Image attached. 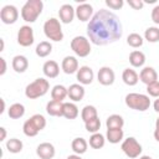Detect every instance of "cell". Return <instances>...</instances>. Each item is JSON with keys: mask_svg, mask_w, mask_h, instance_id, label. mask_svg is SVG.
I'll list each match as a JSON object with an SVG mask.
<instances>
[{"mask_svg": "<svg viewBox=\"0 0 159 159\" xmlns=\"http://www.w3.org/2000/svg\"><path fill=\"white\" fill-rule=\"evenodd\" d=\"M123 27L119 17L109 10H98L87 25V35L92 43L106 46L122 37Z\"/></svg>", "mask_w": 159, "mask_h": 159, "instance_id": "6da1fadb", "label": "cell"}, {"mask_svg": "<svg viewBox=\"0 0 159 159\" xmlns=\"http://www.w3.org/2000/svg\"><path fill=\"white\" fill-rule=\"evenodd\" d=\"M43 2L41 0H27L21 7V17L26 22H35L41 15Z\"/></svg>", "mask_w": 159, "mask_h": 159, "instance_id": "7a4b0ae2", "label": "cell"}, {"mask_svg": "<svg viewBox=\"0 0 159 159\" xmlns=\"http://www.w3.org/2000/svg\"><path fill=\"white\" fill-rule=\"evenodd\" d=\"M50 89V83L45 78H36L34 82L29 83L25 88V96L30 99H36L45 96Z\"/></svg>", "mask_w": 159, "mask_h": 159, "instance_id": "3957f363", "label": "cell"}, {"mask_svg": "<svg viewBox=\"0 0 159 159\" xmlns=\"http://www.w3.org/2000/svg\"><path fill=\"white\" fill-rule=\"evenodd\" d=\"M124 102L127 107H129L130 109L139 111V112H144L149 109L150 107L149 96L143 94V93H128L124 98Z\"/></svg>", "mask_w": 159, "mask_h": 159, "instance_id": "277c9868", "label": "cell"}, {"mask_svg": "<svg viewBox=\"0 0 159 159\" xmlns=\"http://www.w3.org/2000/svg\"><path fill=\"white\" fill-rule=\"evenodd\" d=\"M43 32H45V36L47 39H50L51 41L60 42V41L63 40V32H62V27H61V21L55 19V17H50L48 20L45 21Z\"/></svg>", "mask_w": 159, "mask_h": 159, "instance_id": "5b68a950", "label": "cell"}, {"mask_svg": "<svg viewBox=\"0 0 159 159\" xmlns=\"http://www.w3.org/2000/svg\"><path fill=\"white\" fill-rule=\"evenodd\" d=\"M71 50L78 57H87L91 53L89 40L84 36H75L71 40Z\"/></svg>", "mask_w": 159, "mask_h": 159, "instance_id": "8992f818", "label": "cell"}, {"mask_svg": "<svg viewBox=\"0 0 159 159\" xmlns=\"http://www.w3.org/2000/svg\"><path fill=\"white\" fill-rule=\"evenodd\" d=\"M122 152L130 159H135L142 154V145L139 144V142L134 138V137H128L127 139L123 140L122 145H120Z\"/></svg>", "mask_w": 159, "mask_h": 159, "instance_id": "52a82bcc", "label": "cell"}, {"mask_svg": "<svg viewBox=\"0 0 159 159\" xmlns=\"http://www.w3.org/2000/svg\"><path fill=\"white\" fill-rule=\"evenodd\" d=\"M17 43L22 47H29L34 43V30L29 25H24L20 27L17 32Z\"/></svg>", "mask_w": 159, "mask_h": 159, "instance_id": "ba28073f", "label": "cell"}, {"mask_svg": "<svg viewBox=\"0 0 159 159\" xmlns=\"http://www.w3.org/2000/svg\"><path fill=\"white\" fill-rule=\"evenodd\" d=\"M0 19L6 25L15 24L16 20L19 19V10L14 5H5L0 10Z\"/></svg>", "mask_w": 159, "mask_h": 159, "instance_id": "9c48e42d", "label": "cell"}, {"mask_svg": "<svg viewBox=\"0 0 159 159\" xmlns=\"http://www.w3.org/2000/svg\"><path fill=\"white\" fill-rule=\"evenodd\" d=\"M97 80L103 86H111L113 84L114 80H116V75H114V71L111 68V67H107V66H103L99 68L98 73H97Z\"/></svg>", "mask_w": 159, "mask_h": 159, "instance_id": "30bf717a", "label": "cell"}, {"mask_svg": "<svg viewBox=\"0 0 159 159\" xmlns=\"http://www.w3.org/2000/svg\"><path fill=\"white\" fill-rule=\"evenodd\" d=\"M76 16L80 21H89L93 16V7L88 2H82L76 7Z\"/></svg>", "mask_w": 159, "mask_h": 159, "instance_id": "8fae6325", "label": "cell"}, {"mask_svg": "<svg viewBox=\"0 0 159 159\" xmlns=\"http://www.w3.org/2000/svg\"><path fill=\"white\" fill-rule=\"evenodd\" d=\"M36 154L40 159H52L56 154V150H55V147L48 143V142H43L41 144L37 145L36 148Z\"/></svg>", "mask_w": 159, "mask_h": 159, "instance_id": "7c38bea8", "label": "cell"}, {"mask_svg": "<svg viewBox=\"0 0 159 159\" xmlns=\"http://www.w3.org/2000/svg\"><path fill=\"white\" fill-rule=\"evenodd\" d=\"M77 81L80 82V84H91L93 78H94V73L93 70L88 66H82L78 68L77 73Z\"/></svg>", "mask_w": 159, "mask_h": 159, "instance_id": "4fadbf2b", "label": "cell"}, {"mask_svg": "<svg viewBox=\"0 0 159 159\" xmlns=\"http://www.w3.org/2000/svg\"><path fill=\"white\" fill-rule=\"evenodd\" d=\"M75 15H76V9H73V6L70 4H63L58 10L60 21L63 24H71Z\"/></svg>", "mask_w": 159, "mask_h": 159, "instance_id": "5bb4252c", "label": "cell"}, {"mask_svg": "<svg viewBox=\"0 0 159 159\" xmlns=\"http://www.w3.org/2000/svg\"><path fill=\"white\" fill-rule=\"evenodd\" d=\"M61 68L66 75L77 73V71H78V61H77V58L75 56H66L62 60Z\"/></svg>", "mask_w": 159, "mask_h": 159, "instance_id": "9a60e30c", "label": "cell"}, {"mask_svg": "<svg viewBox=\"0 0 159 159\" xmlns=\"http://www.w3.org/2000/svg\"><path fill=\"white\" fill-rule=\"evenodd\" d=\"M42 72L48 78H56L58 76V73H60V66L53 60L46 61L43 63V66H42Z\"/></svg>", "mask_w": 159, "mask_h": 159, "instance_id": "2e32d148", "label": "cell"}, {"mask_svg": "<svg viewBox=\"0 0 159 159\" xmlns=\"http://www.w3.org/2000/svg\"><path fill=\"white\" fill-rule=\"evenodd\" d=\"M139 80L147 86L158 81V73L153 67H144L139 73Z\"/></svg>", "mask_w": 159, "mask_h": 159, "instance_id": "e0dca14e", "label": "cell"}, {"mask_svg": "<svg viewBox=\"0 0 159 159\" xmlns=\"http://www.w3.org/2000/svg\"><path fill=\"white\" fill-rule=\"evenodd\" d=\"M67 91H68V97H70V99H72L73 102L82 101L83 97H84V93H86L83 86L80 84V83H73V84H71V86L67 88Z\"/></svg>", "mask_w": 159, "mask_h": 159, "instance_id": "ac0fdd59", "label": "cell"}, {"mask_svg": "<svg viewBox=\"0 0 159 159\" xmlns=\"http://www.w3.org/2000/svg\"><path fill=\"white\" fill-rule=\"evenodd\" d=\"M12 70L17 73H24L29 67V60L22 55H16L11 62Z\"/></svg>", "mask_w": 159, "mask_h": 159, "instance_id": "d6986e66", "label": "cell"}, {"mask_svg": "<svg viewBox=\"0 0 159 159\" xmlns=\"http://www.w3.org/2000/svg\"><path fill=\"white\" fill-rule=\"evenodd\" d=\"M122 80L127 86H135L139 81V76L133 68H125L122 73Z\"/></svg>", "mask_w": 159, "mask_h": 159, "instance_id": "ffe728a7", "label": "cell"}, {"mask_svg": "<svg viewBox=\"0 0 159 159\" xmlns=\"http://www.w3.org/2000/svg\"><path fill=\"white\" fill-rule=\"evenodd\" d=\"M62 108H63V102H57L51 99L46 104V112L52 117H62Z\"/></svg>", "mask_w": 159, "mask_h": 159, "instance_id": "44dd1931", "label": "cell"}, {"mask_svg": "<svg viewBox=\"0 0 159 159\" xmlns=\"http://www.w3.org/2000/svg\"><path fill=\"white\" fill-rule=\"evenodd\" d=\"M78 116V107L72 102H65L62 108V117L67 119H75Z\"/></svg>", "mask_w": 159, "mask_h": 159, "instance_id": "7402d4cb", "label": "cell"}, {"mask_svg": "<svg viewBox=\"0 0 159 159\" xmlns=\"http://www.w3.org/2000/svg\"><path fill=\"white\" fill-rule=\"evenodd\" d=\"M107 129H122L124 125V119L119 114H111L106 120Z\"/></svg>", "mask_w": 159, "mask_h": 159, "instance_id": "603a6c76", "label": "cell"}, {"mask_svg": "<svg viewBox=\"0 0 159 159\" xmlns=\"http://www.w3.org/2000/svg\"><path fill=\"white\" fill-rule=\"evenodd\" d=\"M68 96V91L65 86L62 84H56L53 86V88L51 89V98L52 101H57V102H62L66 97Z\"/></svg>", "mask_w": 159, "mask_h": 159, "instance_id": "cb8c5ba5", "label": "cell"}, {"mask_svg": "<svg viewBox=\"0 0 159 159\" xmlns=\"http://www.w3.org/2000/svg\"><path fill=\"white\" fill-rule=\"evenodd\" d=\"M87 147H88V143L86 142L84 138H75L71 143V148L72 150L75 152V154H84L87 152Z\"/></svg>", "mask_w": 159, "mask_h": 159, "instance_id": "d4e9b609", "label": "cell"}, {"mask_svg": "<svg viewBox=\"0 0 159 159\" xmlns=\"http://www.w3.org/2000/svg\"><path fill=\"white\" fill-rule=\"evenodd\" d=\"M129 63L133 67H142L145 63V55L142 51H132L129 55Z\"/></svg>", "mask_w": 159, "mask_h": 159, "instance_id": "484cf974", "label": "cell"}, {"mask_svg": "<svg viewBox=\"0 0 159 159\" xmlns=\"http://www.w3.org/2000/svg\"><path fill=\"white\" fill-rule=\"evenodd\" d=\"M7 114H9V117L11 119H19V118L24 117V114H25V107H24V104H21V103H14V104H11L9 107V109H7Z\"/></svg>", "mask_w": 159, "mask_h": 159, "instance_id": "4316f807", "label": "cell"}, {"mask_svg": "<svg viewBox=\"0 0 159 159\" xmlns=\"http://www.w3.org/2000/svg\"><path fill=\"white\" fill-rule=\"evenodd\" d=\"M124 137V133H123V129H107V133H106V139L112 143V144H117L119 143Z\"/></svg>", "mask_w": 159, "mask_h": 159, "instance_id": "83f0119b", "label": "cell"}, {"mask_svg": "<svg viewBox=\"0 0 159 159\" xmlns=\"http://www.w3.org/2000/svg\"><path fill=\"white\" fill-rule=\"evenodd\" d=\"M88 143H89V147L91 148H93V149H101L106 144V138L101 133H93L89 137V142Z\"/></svg>", "mask_w": 159, "mask_h": 159, "instance_id": "f1b7e54d", "label": "cell"}, {"mask_svg": "<svg viewBox=\"0 0 159 159\" xmlns=\"http://www.w3.org/2000/svg\"><path fill=\"white\" fill-rule=\"evenodd\" d=\"M96 117H98V113H97V108L94 107V106H84L83 107V109H82V112H81V118H82V120L86 123V122H88L89 119H93V118H96Z\"/></svg>", "mask_w": 159, "mask_h": 159, "instance_id": "f546056e", "label": "cell"}, {"mask_svg": "<svg viewBox=\"0 0 159 159\" xmlns=\"http://www.w3.org/2000/svg\"><path fill=\"white\" fill-rule=\"evenodd\" d=\"M36 55L39 57H46L52 52V45L48 41H41L37 46H36Z\"/></svg>", "mask_w": 159, "mask_h": 159, "instance_id": "4dcf8cb0", "label": "cell"}, {"mask_svg": "<svg viewBox=\"0 0 159 159\" xmlns=\"http://www.w3.org/2000/svg\"><path fill=\"white\" fill-rule=\"evenodd\" d=\"M22 132H24V134H25L26 137H35V135H37V133H39L40 130H39V128L36 127V124L32 122V119L29 118V119L24 123V125H22Z\"/></svg>", "mask_w": 159, "mask_h": 159, "instance_id": "1f68e13d", "label": "cell"}, {"mask_svg": "<svg viewBox=\"0 0 159 159\" xmlns=\"http://www.w3.org/2000/svg\"><path fill=\"white\" fill-rule=\"evenodd\" d=\"M22 147H24L22 142H21L20 139H17V138H10V139L6 142V149H7L10 153H12V154L20 153V152L22 150Z\"/></svg>", "mask_w": 159, "mask_h": 159, "instance_id": "d6a6232c", "label": "cell"}, {"mask_svg": "<svg viewBox=\"0 0 159 159\" xmlns=\"http://www.w3.org/2000/svg\"><path fill=\"white\" fill-rule=\"evenodd\" d=\"M143 42H144L143 37H142L139 34H137V32L129 34L128 37H127V43H128L130 47H133V48H138V47H140V46L143 45Z\"/></svg>", "mask_w": 159, "mask_h": 159, "instance_id": "836d02e7", "label": "cell"}, {"mask_svg": "<svg viewBox=\"0 0 159 159\" xmlns=\"http://www.w3.org/2000/svg\"><path fill=\"white\" fill-rule=\"evenodd\" d=\"M144 39L148 42H158L159 41V29L153 26V27H148L144 31Z\"/></svg>", "mask_w": 159, "mask_h": 159, "instance_id": "e575fe53", "label": "cell"}, {"mask_svg": "<svg viewBox=\"0 0 159 159\" xmlns=\"http://www.w3.org/2000/svg\"><path fill=\"white\" fill-rule=\"evenodd\" d=\"M84 127H86V130L88 133H92V134L93 133H98V130L101 128V120H99L98 117H96V118L89 119L88 122H86L84 123Z\"/></svg>", "mask_w": 159, "mask_h": 159, "instance_id": "d590c367", "label": "cell"}, {"mask_svg": "<svg viewBox=\"0 0 159 159\" xmlns=\"http://www.w3.org/2000/svg\"><path fill=\"white\" fill-rule=\"evenodd\" d=\"M32 119V122L36 124V127L39 128V130H42L46 127V119L42 114H34L32 117H30Z\"/></svg>", "mask_w": 159, "mask_h": 159, "instance_id": "8d00e7d4", "label": "cell"}, {"mask_svg": "<svg viewBox=\"0 0 159 159\" xmlns=\"http://www.w3.org/2000/svg\"><path fill=\"white\" fill-rule=\"evenodd\" d=\"M147 92H148L149 96L159 98V81H155V82L148 84L147 86Z\"/></svg>", "mask_w": 159, "mask_h": 159, "instance_id": "74e56055", "label": "cell"}, {"mask_svg": "<svg viewBox=\"0 0 159 159\" xmlns=\"http://www.w3.org/2000/svg\"><path fill=\"white\" fill-rule=\"evenodd\" d=\"M123 4H124L123 0H106V5L113 10H119L123 6Z\"/></svg>", "mask_w": 159, "mask_h": 159, "instance_id": "f35d334b", "label": "cell"}, {"mask_svg": "<svg viewBox=\"0 0 159 159\" xmlns=\"http://www.w3.org/2000/svg\"><path fill=\"white\" fill-rule=\"evenodd\" d=\"M128 5L133 7L134 10H140L144 6V1L143 0H128Z\"/></svg>", "mask_w": 159, "mask_h": 159, "instance_id": "ab89813d", "label": "cell"}, {"mask_svg": "<svg viewBox=\"0 0 159 159\" xmlns=\"http://www.w3.org/2000/svg\"><path fill=\"white\" fill-rule=\"evenodd\" d=\"M152 20L154 24L159 25V5H155L152 10Z\"/></svg>", "mask_w": 159, "mask_h": 159, "instance_id": "60d3db41", "label": "cell"}, {"mask_svg": "<svg viewBox=\"0 0 159 159\" xmlns=\"http://www.w3.org/2000/svg\"><path fill=\"white\" fill-rule=\"evenodd\" d=\"M0 63H1V70H0V76L5 75L6 72V61L4 57H0Z\"/></svg>", "mask_w": 159, "mask_h": 159, "instance_id": "b9f144b4", "label": "cell"}, {"mask_svg": "<svg viewBox=\"0 0 159 159\" xmlns=\"http://www.w3.org/2000/svg\"><path fill=\"white\" fill-rule=\"evenodd\" d=\"M0 132H1V135H0V140L2 142V140H5V138H6V129H5L4 127H1V128H0Z\"/></svg>", "mask_w": 159, "mask_h": 159, "instance_id": "7bdbcfd3", "label": "cell"}, {"mask_svg": "<svg viewBox=\"0 0 159 159\" xmlns=\"http://www.w3.org/2000/svg\"><path fill=\"white\" fill-rule=\"evenodd\" d=\"M153 107H154V111L159 113V98H157V99L154 101V103H153Z\"/></svg>", "mask_w": 159, "mask_h": 159, "instance_id": "ee69618b", "label": "cell"}, {"mask_svg": "<svg viewBox=\"0 0 159 159\" xmlns=\"http://www.w3.org/2000/svg\"><path fill=\"white\" fill-rule=\"evenodd\" d=\"M153 135H154V139H155L157 142H159V128H155V130H154Z\"/></svg>", "mask_w": 159, "mask_h": 159, "instance_id": "f6af8a7d", "label": "cell"}, {"mask_svg": "<svg viewBox=\"0 0 159 159\" xmlns=\"http://www.w3.org/2000/svg\"><path fill=\"white\" fill-rule=\"evenodd\" d=\"M67 159H82V158H81V155H78V154H71V155L67 157Z\"/></svg>", "mask_w": 159, "mask_h": 159, "instance_id": "bcb514c9", "label": "cell"}, {"mask_svg": "<svg viewBox=\"0 0 159 159\" xmlns=\"http://www.w3.org/2000/svg\"><path fill=\"white\" fill-rule=\"evenodd\" d=\"M4 111H5V101L1 99V109H0V113H4Z\"/></svg>", "mask_w": 159, "mask_h": 159, "instance_id": "7dc6e473", "label": "cell"}, {"mask_svg": "<svg viewBox=\"0 0 159 159\" xmlns=\"http://www.w3.org/2000/svg\"><path fill=\"white\" fill-rule=\"evenodd\" d=\"M0 42H1V47H0V51H4V40L0 39Z\"/></svg>", "mask_w": 159, "mask_h": 159, "instance_id": "c3c4849f", "label": "cell"}, {"mask_svg": "<svg viewBox=\"0 0 159 159\" xmlns=\"http://www.w3.org/2000/svg\"><path fill=\"white\" fill-rule=\"evenodd\" d=\"M139 159H152V158H150L149 155H143V157H140Z\"/></svg>", "mask_w": 159, "mask_h": 159, "instance_id": "681fc988", "label": "cell"}, {"mask_svg": "<svg viewBox=\"0 0 159 159\" xmlns=\"http://www.w3.org/2000/svg\"><path fill=\"white\" fill-rule=\"evenodd\" d=\"M155 128H159V118L155 120Z\"/></svg>", "mask_w": 159, "mask_h": 159, "instance_id": "f907efd6", "label": "cell"}]
</instances>
